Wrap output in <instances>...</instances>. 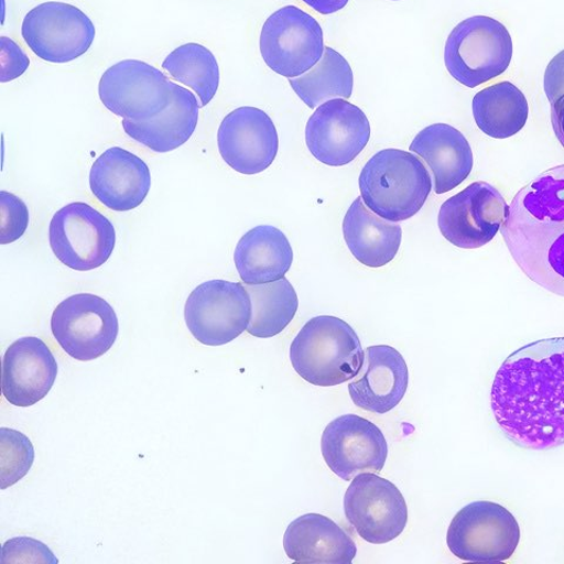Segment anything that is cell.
<instances>
[{
	"mask_svg": "<svg viewBox=\"0 0 564 564\" xmlns=\"http://www.w3.org/2000/svg\"><path fill=\"white\" fill-rule=\"evenodd\" d=\"M491 411L514 445H564V338L525 345L510 355L491 387Z\"/></svg>",
	"mask_w": 564,
	"mask_h": 564,
	"instance_id": "1",
	"label": "cell"
},
{
	"mask_svg": "<svg viewBox=\"0 0 564 564\" xmlns=\"http://www.w3.org/2000/svg\"><path fill=\"white\" fill-rule=\"evenodd\" d=\"M500 231L527 278L564 296V165L517 193Z\"/></svg>",
	"mask_w": 564,
	"mask_h": 564,
	"instance_id": "2",
	"label": "cell"
},
{
	"mask_svg": "<svg viewBox=\"0 0 564 564\" xmlns=\"http://www.w3.org/2000/svg\"><path fill=\"white\" fill-rule=\"evenodd\" d=\"M359 186L370 210L384 220L399 223L419 214L433 184L430 172L416 155L387 149L369 159Z\"/></svg>",
	"mask_w": 564,
	"mask_h": 564,
	"instance_id": "3",
	"label": "cell"
},
{
	"mask_svg": "<svg viewBox=\"0 0 564 564\" xmlns=\"http://www.w3.org/2000/svg\"><path fill=\"white\" fill-rule=\"evenodd\" d=\"M295 372L307 382L334 387L355 379L365 351L350 325L330 315L315 316L299 332L291 345Z\"/></svg>",
	"mask_w": 564,
	"mask_h": 564,
	"instance_id": "4",
	"label": "cell"
},
{
	"mask_svg": "<svg viewBox=\"0 0 564 564\" xmlns=\"http://www.w3.org/2000/svg\"><path fill=\"white\" fill-rule=\"evenodd\" d=\"M513 58L508 29L486 15L456 25L445 47V64L458 83L475 88L503 75Z\"/></svg>",
	"mask_w": 564,
	"mask_h": 564,
	"instance_id": "5",
	"label": "cell"
},
{
	"mask_svg": "<svg viewBox=\"0 0 564 564\" xmlns=\"http://www.w3.org/2000/svg\"><path fill=\"white\" fill-rule=\"evenodd\" d=\"M518 520L502 505L476 501L464 507L448 528L453 555L468 562L497 563L514 555L520 543Z\"/></svg>",
	"mask_w": 564,
	"mask_h": 564,
	"instance_id": "6",
	"label": "cell"
},
{
	"mask_svg": "<svg viewBox=\"0 0 564 564\" xmlns=\"http://www.w3.org/2000/svg\"><path fill=\"white\" fill-rule=\"evenodd\" d=\"M252 319V300L240 282L210 280L194 290L185 305L187 328L200 344L236 340Z\"/></svg>",
	"mask_w": 564,
	"mask_h": 564,
	"instance_id": "7",
	"label": "cell"
},
{
	"mask_svg": "<svg viewBox=\"0 0 564 564\" xmlns=\"http://www.w3.org/2000/svg\"><path fill=\"white\" fill-rule=\"evenodd\" d=\"M325 48L321 24L296 7L278 10L261 30V56L282 77L303 76L321 62Z\"/></svg>",
	"mask_w": 564,
	"mask_h": 564,
	"instance_id": "8",
	"label": "cell"
},
{
	"mask_svg": "<svg viewBox=\"0 0 564 564\" xmlns=\"http://www.w3.org/2000/svg\"><path fill=\"white\" fill-rule=\"evenodd\" d=\"M50 245L70 270L87 272L108 261L116 246L113 224L85 203L68 204L50 224Z\"/></svg>",
	"mask_w": 564,
	"mask_h": 564,
	"instance_id": "9",
	"label": "cell"
},
{
	"mask_svg": "<svg viewBox=\"0 0 564 564\" xmlns=\"http://www.w3.org/2000/svg\"><path fill=\"white\" fill-rule=\"evenodd\" d=\"M53 337L70 358L93 361L115 345L119 323L113 307L102 297L80 293L67 297L51 317Z\"/></svg>",
	"mask_w": 564,
	"mask_h": 564,
	"instance_id": "10",
	"label": "cell"
},
{
	"mask_svg": "<svg viewBox=\"0 0 564 564\" xmlns=\"http://www.w3.org/2000/svg\"><path fill=\"white\" fill-rule=\"evenodd\" d=\"M344 508L359 536L373 544L395 540L409 522L408 503L400 489L373 473L359 474L351 480Z\"/></svg>",
	"mask_w": 564,
	"mask_h": 564,
	"instance_id": "11",
	"label": "cell"
},
{
	"mask_svg": "<svg viewBox=\"0 0 564 564\" xmlns=\"http://www.w3.org/2000/svg\"><path fill=\"white\" fill-rule=\"evenodd\" d=\"M22 34L35 56L63 64L85 55L96 39V28L78 8L48 2L25 15Z\"/></svg>",
	"mask_w": 564,
	"mask_h": 564,
	"instance_id": "12",
	"label": "cell"
},
{
	"mask_svg": "<svg viewBox=\"0 0 564 564\" xmlns=\"http://www.w3.org/2000/svg\"><path fill=\"white\" fill-rule=\"evenodd\" d=\"M173 84L161 69L140 61H122L105 70L99 97L105 108L123 119L145 121L162 113Z\"/></svg>",
	"mask_w": 564,
	"mask_h": 564,
	"instance_id": "13",
	"label": "cell"
},
{
	"mask_svg": "<svg viewBox=\"0 0 564 564\" xmlns=\"http://www.w3.org/2000/svg\"><path fill=\"white\" fill-rule=\"evenodd\" d=\"M508 207L499 189L474 183L441 206L440 232L458 249H480L499 234Z\"/></svg>",
	"mask_w": 564,
	"mask_h": 564,
	"instance_id": "14",
	"label": "cell"
},
{
	"mask_svg": "<svg viewBox=\"0 0 564 564\" xmlns=\"http://www.w3.org/2000/svg\"><path fill=\"white\" fill-rule=\"evenodd\" d=\"M306 144L321 163L340 167L350 164L370 139V123L358 106L343 98L319 106L306 126Z\"/></svg>",
	"mask_w": 564,
	"mask_h": 564,
	"instance_id": "15",
	"label": "cell"
},
{
	"mask_svg": "<svg viewBox=\"0 0 564 564\" xmlns=\"http://www.w3.org/2000/svg\"><path fill=\"white\" fill-rule=\"evenodd\" d=\"M326 465L345 481L362 473L383 469L388 445L381 430L355 414L341 415L328 423L322 437Z\"/></svg>",
	"mask_w": 564,
	"mask_h": 564,
	"instance_id": "16",
	"label": "cell"
},
{
	"mask_svg": "<svg viewBox=\"0 0 564 564\" xmlns=\"http://www.w3.org/2000/svg\"><path fill=\"white\" fill-rule=\"evenodd\" d=\"M218 147L229 167L241 174L253 175L273 164L279 137L267 112L245 106L224 118L218 131Z\"/></svg>",
	"mask_w": 564,
	"mask_h": 564,
	"instance_id": "17",
	"label": "cell"
},
{
	"mask_svg": "<svg viewBox=\"0 0 564 564\" xmlns=\"http://www.w3.org/2000/svg\"><path fill=\"white\" fill-rule=\"evenodd\" d=\"M358 378L348 384L357 408L386 414L402 401L410 384V370L401 352L391 346H372L365 350Z\"/></svg>",
	"mask_w": 564,
	"mask_h": 564,
	"instance_id": "18",
	"label": "cell"
},
{
	"mask_svg": "<svg viewBox=\"0 0 564 564\" xmlns=\"http://www.w3.org/2000/svg\"><path fill=\"white\" fill-rule=\"evenodd\" d=\"M58 365L47 345L28 337L13 343L3 359V394L17 408L43 400L55 384Z\"/></svg>",
	"mask_w": 564,
	"mask_h": 564,
	"instance_id": "19",
	"label": "cell"
},
{
	"mask_svg": "<svg viewBox=\"0 0 564 564\" xmlns=\"http://www.w3.org/2000/svg\"><path fill=\"white\" fill-rule=\"evenodd\" d=\"M151 184L147 163L121 148L105 151L90 172L95 197L116 212H128L143 204Z\"/></svg>",
	"mask_w": 564,
	"mask_h": 564,
	"instance_id": "20",
	"label": "cell"
},
{
	"mask_svg": "<svg viewBox=\"0 0 564 564\" xmlns=\"http://www.w3.org/2000/svg\"><path fill=\"white\" fill-rule=\"evenodd\" d=\"M410 150L427 163L436 194L462 185L473 170L474 159L468 140L447 123H434L423 129L412 141Z\"/></svg>",
	"mask_w": 564,
	"mask_h": 564,
	"instance_id": "21",
	"label": "cell"
},
{
	"mask_svg": "<svg viewBox=\"0 0 564 564\" xmlns=\"http://www.w3.org/2000/svg\"><path fill=\"white\" fill-rule=\"evenodd\" d=\"M284 549L288 556L299 563L350 564L358 552L345 529L321 514L294 520L288 527Z\"/></svg>",
	"mask_w": 564,
	"mask_h": 564,
	"instance_id": "22",
	"label": "cell"
},
{
	"mask_svg": "<svg viewBox=\"0 0 564 564\" xmlns=\"http://www.w3.org/2000/svg\"><path fill=\"white\" fill-rule=\"evenodd\" d=\"M198 99L185 87L173 84L167 108L145 121L122 120L126 133L141 145L166 153L183 147L198 127Z\"/></svg>",
	"mask_w": 564,
	"mask_h": 564,
	"instance_id": "23",
	"label": "cell"
},
{
	"mask_svg": "<svg viewBox=\"0 0 564 564\" xmlns=\"http://www.w3.org/2000/svg\"><path fill=\"white\" fill-rule=\"evenodd\" d=\"M235 262L246 285L268 284L285 278L292 267L293 250L279 228L261 225L239 240Z\"/></svg>",
	"mask_w": 564,
	"mask_h": 564,
	"instance_id": "24",
	"label": "cell"
},
{
	"mask_svg": "<svg viewBox=\"0 0 564 564\" xmlns=\"http://www.w3.org/2000/svg\"><path fill=\"white\" fill-rule=\"evenodd\" d=\"M343 231L350 253L370 269L386 267L400 250V225L382 220L373 210L367 208L361 197L348 208Z\"/></svg>",
	"mask_w": 564,
	"mask_h": 564,
	"instance_id": "25",
	"label": "cell"
},
{
	"mask_svg": "<svg viewBox=\"0 0 564 564\" xmlns=\"http://www.w3.org/2000/svg\"><path fill=\"white\" fill-rule=\"evenodd\" d=\"M528 115L527 98L518 86L509 82L491 85L473 99L476 126L494 139L518 134L524 128Z\"/></svg>",
	"mask_w": 564,
	"mask_h": 564,
	"instance_id": "26",
	"label": "cell"
},
{
	"mask_svg": "<svg viewBox=\"0 0 564 564\" xmlns=\"http://www.w3.org/2000/svg\"><path fill=\"white\" fill-rule=\"evenodd\" d=\"M252 300V319L247 327L253 337L269 339L284 330L299 307L295 290L286 278L261 285H246Z\"/></svg>",
	"mask_w": 564,
	"mask_h": 564,
	"instance_id": "27",
	"label": "cell"
},
{
	"mask_svg": "<svg viewBox=\"0 0 564 564\" xmlns=\"http://www.w3.org/2000/svg\"><path fill=\"white\" fill-rule=\"evenodd\" d=\"M294 93L310 109L328 99H348L355 86V76L339 52L326 47L323 58L303 76L291 78Z\"/></svg>",
	"mask_w": 564,
	"mask_h": 564,
	"instance_id": "28",
	"label": "cell"
},
{
	"mask_svg": "<svg viewBox=\"0 0 564 564\" xmlns=\"http://www.w3.org/2000/svg\"><path fill=\"white\" fill-rule=\"evenodd\" d=\"M163 68L174 80L191 87L198 95L202 108L218 93V62L214 53L200 44L188 43L176 47L164 61Z\"/></svg>",
	"mask_w": 564,
	"mask_h": 564,
	"instance_id": "29",
	"label": "cell"
},
{
	"mask_svg": "<svg viewBox=\"0 0 564 564\" xmlns=\"http://www.w3.org/2000/svg\"><path fill=\"white\" fill-rule=\"evenodd\" d=\"M2 436V488L7 489L24 478L34 460L31 441L9 429L0 430Z\"/></svg>",
	"mask_w": 564,
	"mask_h": 564,
	"instance_id": "30",
	"label": "cell"
},
{
	"mask_svg": "<svg viewBox=\"0 0 564 564\" xmlns=\"http://www.w3.org/2000/svg\"><path fill=\"white\" fill-rule=\"evenodd\" d=\"M30 221L25 203L7 191L0 192V243L20 240Z\"/></svg>",
	"mask_w": 564,
	"mask_h": 564,
	"instance_id": "31",
	"label": "cell"
},
{
	"mask_svg": "<svg viewBox=\"0 0 564 564\" xmlns=\"http://www.w3.org/2000/svg\"><path fill=\"white\" fill-rule=\"evenodd\" d=\"M0 563H51L58 558L43 542L31 538H15L4 543Z\"/></svg>",
	"mask_w": 564,
	"mask_h": 564,
	"instance_id": "32",
	"label": "cell"
},
{
	"mask_svg": "<svg viewBox=\"0 0 564 564\" xmlns=\"http://www.w3.org/2000/svg\"><path fill=\"white\" fill-rule=\"evenodd\" d=\"M0 82L8 83L22 77L30 66V59L22 47L8 37L0 39Z\"/></svg>",
	"mask_w": 564,
	"mask_h": 564,
	"instance_id": "33",
	"label": "cell"
},
{
	"mask_svg": "<svg viewBox=\"0 0 564 564\" xmlns=\"http://www.w3.org/2000/svg\"><path fill=\"white\" fill-rule=\"evenodd\" d=\"M544 93L551 102L564 96V50L545 68Z\"/></svg>",
	"mask_w": 564,
	"mask_h": 564,
	"instance_id": "34",
	"label": "cell"
},
{
	"mask_svg": "<svg viewBox=\"0 0 564 564\" xmlns=\"http://www.w3.org/2000/svg\"><path fill=\"white\" fill-rule=\"evenodd\" d=\"M552 123L555 135L564 149V96L552 102Z\"/></svg>",
	"mask_w": 564,
	"mask_h": 564,
	"instance_id": "35",
	"label": "cell"
},
{
	"mask_svg": "<svg viewBox=\"0 0 564 564\" xmlns=\"http://www.w3.org/2000/svg\"><path fill=\"white\" fill-rule=\"evenodd\" d=\"M305 4L322 14H332L343 10L349 0H303Z\"/></svg>",
	"mask_w": 564,
	"mask_h": 564,
	"instance_id": "36",
	"label": "cell"
},
{
	"mask_svg": "<svg viewBox=\"0 0 564 564\" xmlns=\"http://www.w3.org/2000/svg\"><path fill=\"white\" fill-rule=\"evenodd\" d=\"M392 2H399V0H392Z\"/></svg>",
	"mask_w": 564,
	"mask_h": 564,
	"instance_id": "37",
	"label": "cell"
}]
</instances>
